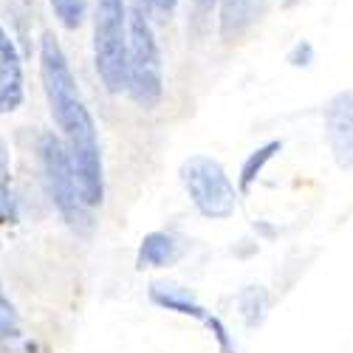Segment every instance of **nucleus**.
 I'll return each mask as SVG.
<instances>
[{"label":"nucleus","mask_w":353,"mask_h":353,"mask_svg":"<svg viewBox=\"0 0 353 353\" xmlns=\"http://www.w3.org/2000/svg\"><path fill=\"white\" fill-rule=\"evenodd\" d=\"M40 79L51 119L60 128L63 141L68 147L82 198L94 210L105 201V164H102L99 133L91 110H88L82 99L77 77L68 65V57L51 32H46L40 40Z\"/></svg>","instance_id":"f257e3e1"},{"label":"nucleus","mask_w":353,"mask_h":353,"mask_svg":"<svg viewBox=\"0 0 353 353\" xmlns=\"http://www.w3.org/2000/svg\"><path fill=\"white\" fill-rule=\"evenodd\" d=\"M128 94L144 110H153L164 97L161 51L141 3L128 9Z\"/></svg>","instance_id":"f03ea898"},{"label":"nucleus","mask_w":353,"mask_h":353,"mask_svg":"<svg viewBox=\"0 0 353 353\" xmlns=\"http://www.w3.org/2000/svg\"><path fill=\"white\" fill-rule=\"evenodd\" d=\"M94 68L105 91H128V3L97 0L94 3Z\"/></svg>","instance_id":"7ed1b4c3"},{"label":"nucleus","mask_w":353,"mask_h":353,"mask_svg":"<svg viewBox=\"0 0 353 353\" xmlns=\"http://www.w3.org/2000/svg\"><path fill=\"white\" fill-rule=\"evenodd\" d=\"M37 153H40V167H43V179H46V190L51 195V203L57 207L68 226L74 229H88L91 226V215H88V203L82 198L77 172L68 156V147L63 141V136H57L51 130H46L37 141Z\"/></svg>","instance_id":"20e7f679"},{"label":"nucleus","mask_w":353,"mask_h":353,"mask_svg":"<svg viewBox=\"0 0 353 353\" xmlns=\"http://www.w3.org/2000/svg\"><path fill=\"white\" fill-rule=\"evenodd\" d=\"M181 184L192 207L210 221H226L238 210V190L212 156H190L181 164Z\"/></svg>","instance_id":"39448f33"},{"label":"nucleus","mask_w":353,"mask_h":353,"mask_svg":"<svg viewBox=\"0 0 353 353\" xmlns=\"http://www.w3.org/2000/svg\"><path fill=\"white\" fill-rule=\"evenodd\" d=\"M150 300H153L156 305L167 308V311L181 314V316H195L198 322H203V325L212 331V336L218 339L221 353H234V345H232V336H229L226 325H223V322H221L212 311L203 308V305L195 300V294L187 291L184 285H175V283H153V285H150Z\"/></svg>","instance_id":"423d86ee"},{"label":"nucleus","mask_w":353,"mask_h":353,"mask_svg":"<svg viewBox=\"0 0 353 353\" xmlns=\"http://www.w3.org/2000/svg\"><path fill=\"white\" fill-rule=\"evenodd\" d=\"M322 122L334 161L342 170H353V91L331 97L322 108Z\"/></svg>","instance_id":"0eeeda50"},{"label":"nucleus","mask_w":353,"mask_h":353,"mask_svg":"<svg viewBox=\"0 0 353 353\" xmlns=\"http://www.w3.org/2000/svg\"><path fill=\"white\" fill-rule=\"evenodd\" d=\"M26 99V79H23V60L14 40L0 26V116L14 113Z\"/></svg>","instance_id":"6e6552de"},{"label":"nucleus","mask_w":353,"mask_h":353,"mask_svg":"<svg viewBox=\"0 0 353 353\" xmlns=\"http://www.w3.org/2000/svg\"><path fill=\"white\" fill-rule=\"evenodd\" d=\"M263 0H218V32L226 43L241 40L257 23Z\"/></svg>","instance_id":"1a4fd4ad"},{"label":"nucleus","mask_w":353,"mask_h":353,"mask_svg":"<svg viewBox=\"0 0 353 353\" xmlns=\"http://www.w3.org/2000/svg\"><path fill=\"white\" fill-rule=\"evenodd\" d=\"M184 243L170 232H150L139 243V266L147 269H167L175 260H181Z\"/></svg>","instance_id":"9d476101"},{"label":"nucleus","mask_w":353,"mask_h":353,"mask_svg":"<svg viewBox=\"0 0 353 353\" xmlns=\"http://www.w3.org/2000/svg\"><path fill=\"white\" fill-rule=\"evenodd\" d=\"M238 308H241V316L249 328H257L263 325V319L269 314V294L263 285H246L241 288L238 294Z\"/></svg>","instance_id":"9b49d317"},{"label":"nucleus","mask_w":353,"mask_h":353,"mask_svg":"<svg viewBox=\"0 0 353 353\" xmlns=\"http://www.w3.org/2000/svg\"><path fill=\"white\" fill-rule=\"evenodd\" d=\"M280 150H283V141L272 139V141H266L263 147H257V150L249 153V159H246L243 167H241V190H243V192L252 190V184L260 179V172L266 170V164H269Z\"/></svg>","instance_id":"f8f14e48"},{"label":"nucleus","mask_w":353,"mask_h":353,"mask_svg":"<svg viewBox=\"0 0 353 353\" xmlns=\"http://www.w3.org/2000/svg\"><path fill=\"white\" fill-rule=\"evenodd\" d=\"M17 218L20 212H17V201L9 181V159L3 144H0V223H17Z\"/></svg>","instance_id":"ddd939ff"},{"label":"nucleus","mask_w":353,"mask_h":353,"mask_svg":"<svg viewBox=\"0 0 353 353\" xmlns=\"http://www.w3.org/2000/svg\"><path fill=\"white\" fill-rule=\"evenodd\" d=\"M48 3H51L54 17L60 20L68 32L79 28L88 17V0H48Z\"/></svg>","instance_id":"4468645a"},{"label":"nucleus","mask_w":353,"mask_h":353,"mask_svg":"<svg viewBox=\"0 0 353 353\" xmlns=\"http://www.w3.org/2000/svg\"><path fill=\"white\" fill-rule=\"evenodd\" d=\"M17 328H20L17 311H14L12 300L3 294V285H0V339H12V336H17Z\"/></svg>","instance_id":"2eb2a0df"},{"label":"nucleus","mask_w":353,"mask_h":353,"mask_svg":"<svg viewBox=\"0 0 353 353\" xmlns=\"http://www.w3.org/2000/svg\"><path fill=\"white\" fill-rule=\"evenodd\" d=\"M288 63H291L294 68H308V65L314 63V46H311L308 40H300L297 46L288 51Z\"/></svg>","instance_id":"dca6fc26"},{"label":"nucleus","mask_w":353,"mask_h":353,"mask_svg":"<svg viewBox=\"0 0 353 353\" xmlns=\"http://www.w3.org/2000/svg\"><path fill=\"white\" fill-rule=\"evenodd\" d=\"M139 3H144L147 9L161 14V17H170V14H175V9H179L181 0H139Z\"/></svg>","instance_id":"f3484780"},{"label":"nucleus","mask_w":353,"mask_h":353,"mask_svg":"<svg viewBox=\"0 0 353 353\" xmlns=\"http://www.w3.org/2000/svg\"><path fill=\"white\" fill-rule=\"evenodd\" d=\"M212 3H215V0H192V6H195V17H198V20H203V17H207V14L212 12Z\"/></svg>","instance_id":"a211bd4d"}]
</instances>
